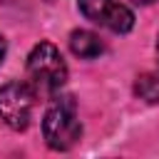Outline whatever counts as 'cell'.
Returning a JSON list of instances; mask_svg holds the SVG:
<instances>
[{"instance_id": "277c9868", "label": "cell", "mask_w": 159, "mask_h": 159, "mask_svg": "<svg viewBox=\"0 0 159 159\" xmlns=\"http://www.w3.org/2000/svg\"><path fill=\"white\" fill-rule=\"evenodd\" d=\"M82 15L99 27L112 32H129L134 25V15L119 0H77Z\"/></svg>"}, {"instance_id": "9c48e42d", "label": "cell", "mask_w": 159, "mask_h": 159, "mask_svg": "<svg viewBox=\"0 0 159 159\" xmlns=\"http://www.w3.org/2000/svg\"><path fill=\"white\" fill-rule=\"evenodd\" d=\"M157 57H159V37H157Z\"/></svg>"}, {"instance_id": "3957f363", "label": "cell", "mask_w": 159, "mask_h": 159, "mask_svg": "<svg viewBox=\"0 0 159 159\" xmlns=\"http://www.w3.org/2000/svg\"><path fill=\"white\" fill-rule=\"evenodd\" d=\"M37 89L27 82H7L0 87V119L12 129H25L35 109Z\"/></svg>"}, {"instance_id": "6da1fadb", "label": "cell", "mask_w": 159, "mask_h": 159, "mask_svg": "<svg viewBox=\"0 0 159 159\" xmlns=\"http://www.w3.org/2000/svg\"><path fill=\"white\" fill-rule=\"evenodd\" d=\"M42 134L50 149L65 152L72 149L82 137V124L77 117V104L72 97H60L50 104V109L42 117Z\"/></svg>"}, {"instance_id": "5b68a950", "label": "cell", "mask_w": 159, "mask_h": 159, "mask_svg": "<svg viewBox=\"0 0 159 159\" xmlns=\"http://www.w3.org/2000/svg\"><path fill=\"white\" fill-rule=\"evenodd\" d=\"M70 47L77 57H84V60H94L104 52V42L89 30H75L70 35Z\"/></svg>"}, {"instance_id": "8992f818", "label": "cell", "mask_w": 159, "mask_h": 159, "mask_svg": "<svg viewBox=\"0 0 159 159\" xmlns=\"http://www.w3.org/2000/svg\"><path fill=\"white\" fill-rule=\"evenodd\" d=\"M134 94L139 99H144L147 104H159V75H154V72L139 75L134 82Z\"/></svg>"}, {"instance_id": "ba28073f", "label": "cell", "mask_w": 159, "mask_h": 159, "mask_svg": "<svg viewBox=\"0 0 159 159\" xmlns=\"http://www.w3.org/2000/svg\"><path fill=\"white\" fill-rule=\"evenodd\" d=\"M132 2H137V5H149V2H154V0H132Z\"/></svg>"}, {"instance_id": "52a82bcc", "label": "cell", "mask_w": 159, "mask_h": 159, "mask_svg": "<svg viewBox=\"0 0 159 159\" xmlns=\"http://www.w3.org/2000/svg\"><path fill=\"white\" fill-rule=\"evenodd\" d=\"M2 57H5V40H2V35H0V62H2Z\"/></svg>"}, {"instance_id": "7a4b0ae2", "label": "cell", "mask_w": 159, "mask_h": 159, "mask_svg": "<svg viewBox=\"0 0 159 159\" xmlns=\"http://www.w3.org/2000/svg\"><path fill=\"white\" fill-rule=\"evenodd\" d=\"M27 75L37 92H57L67 80V65L52 42H40L27 57Z\"/></svg>"}]
</instances>
